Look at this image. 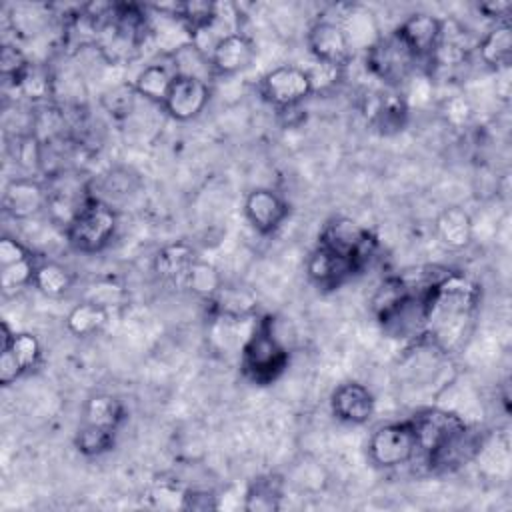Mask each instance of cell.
<instances>
[{
	"label": "cell",
	"mask_w": 512,
	"mask_h": 512,
	"mask_svg": "<svg viewBox=\"0 0 512 512\" xmlns=\"http://www.w3.org/2000/svg\"><path fill=\"white\" fill-rule=\"evenodd\" d=\"M288 364V352L272 332V320L262 318L254 324L240 350V368L254 384L274 382Z\"/></svg>",
	"instance_id": "1"
},
{
	"label": "cell",
	"mask_w": 512,
	"mask_h": 512,
	"mask_svg": "<svg viewBox=\"0 0 512 512\" xmlns=\"http://www.w3.org/2000/svg\"><path fill=\"white\" fill-rule=\"evenodd\" d=\"M116 232V212L102 200L90 196L66 224V238L72 248L84 254L100 252Z\"/></svg>",
	"instance_id": "2"
},
{
	"label": "cell",
	"mask_w": 512,
	"mask_h": 512,
	"mask_svg": "<svg viewBox=\"0 0 512 512\" xmlns=\"http://www.w3.org/2000/svg\"><path fill=\"white\" fill-rule=\"evenodd\" d=\"M320 246L348 258L356 270L364 268L374 256L378 240L376 236L350 218H334L320 232Z\"/></svg>",
	"instance_id": "3"
},
{
	"label": "cell",
	"mask_w": 512,
	"mask_h": 512,
	"mask_svg": "<svg viewBox=\"0 0 512 512\" xmlns=\"http://www.w3.org/2000/svg\"><path fill=\"white\" fill-rule=\"evenodd\" d=\"M416 454L418 442L410 418L376 428L368 440V456L380 468H394L406 464Z\"/></svg>",
	"instance_id": "4"
},
{
	"label": "cell",
	"mask_w": 512,
	"mask_h": 512,
	"mask_svg": "<svg viewBox=\"0 0 512 512\" xmlns=\"http://www.w3.org/2000/svg\"><path fill=\"white\" fill-rule=\"evenodd\" d=\"M416 62L418 60L394 32L386 38H378L366 50L368 70L388 84H400L406 80Z\"/></svg>",
	"instance_id": "5"
},
{
	"label": "cell",
	"mask_w": 512,
	"mask_h": 512,
	"mask_svg": "<svg viewBox=\"0 0 512 512\" xmlns=\"http://www.w3.org/2000/svg\"><path fill=\"white\" fill-rule=\"evenodd\" d=\"M314 92L310 76L300 66H278L270 70L260 82V94L276 108L300 104Z\"/></svg>",
	"instance_id": "6"
},
{
	"label": "cell",
	"mask_w": 512,
	"mask_h": 512,
	"mask_svg": "<svg viewBox=\"0 0 512 512\" xmlns=\"http://www.w3.org/2000/svg\"><path fill=\"white\" fill-rule=\"evenodd\" d=\"M410 422L416 434L418 452L424 456L434 452L438 446L468 426L458 414L440 408H424L416 412Z\"/></svg>",
	"instance_id": "7"
},
{
	"label": "cell",
	"mask_w": 512,
	"mask_h": 512,
	"mask_svg": "<svg viewBox=\"0 0 512 512\" xmlns=\"http://www.w3.org/2000/svg\"><path fill=\"white\" fill-rule=\"evenodd\" d=\"M416 60H432L444 36V22L432 14H410L394 32Z\"/></svg>",
	"instance_id": "8"
},
{
	"label": "cell",
	"mask_w": 512,
	"mask_h": 512,
	"mask_svg": "<svg viewBox=\"0 0 512 512\" xmlns=\"http://www.w3.org/2000/svg\"><path fill=\"white\" fill-rule=\"evenodd\" d=\"M308 48L316 62L342 68L352 54V44L344 32L342 24L320 20L308 30Z\"/></svg>",
	"instance_id": "9"
},
{
	"label": "cell",
	"mask_w": 512,
	"mask_h": 512,
	"mask_svg": "<svg viewBox=\"0 0 512 512\" xmlns=\"http://www.w3.org/2000/svg\"><path fill=\"white\" fill-rule=\"evenodd\" d=\"M208 100L210 86L206 80L192 76H176L162 106L172 118L186 122L196 118L206 108Z\"/></svg>",
	"instance_id": "10"
},
{
	"label": "cell",
	"mask_w": 512,
	"mask_h": 512,
	"mask_svg": "<svg viewBox=\"0 0 512 512\" xmlns=\"http://www.w3.org/2000/svg\"><path fill=\"white\" fill-rule=\"evenodd\" d=\"M256 48L252 40L240 32H230L214 42L208 52V60L214 74L230 76L248 68L254 60Z\"/></svg>",
	"instance_id": "11"
},
{
	"label": "cell",
	"mask_w": 512,
	"mask_h": 512,
	"mask_svg": "<svg viewBox=\"0 0 512 512\" xmlns=\"http://www.w3.org/2000/svg\"><path fill=\"white\" fill-rule=\"evenodd\" d=\"M484 438L480 432L466 426L462 432L446 440L442 446H438L434 452H430L426 458V464L434 472H446L456 470L462 464L470 462L482 448Z\"/></svg>",
	"instance_id": "12"
},
{
	"label": "cell",
	"mask_w": 512,
	"mask_h": 512,
	"mask_svg": "<svg viewBox=\"0 0 512 512\" xmlns=\"http://www.w3.org/2000/svg\"><path fill=\"white\" fill-rule=\"evenodd\" d=\"M244 214L260 234L276 232L288 216V204L270 188H256L246 196Z\"/></svg>",
	"instance_id": "13"
},
{
	"label": "cell",
	"mask_w": 512,
	"mask_h": 512,
	"mask_svg": "<svg viewBox=\"0 0 512 512\" xmlns=\"http://www.w3.org/2000/svg\"><path fill=\"white\" fill-rule=\"evenodd\" d=\"M332 414L350 424H364L374 414L376 400L372 392L360 382H344L340 384L330 398Z\"/></svg>",
	"instance_id": "14"
},
{
	"label": "cell",
	"mask_w": 512,
	"mask_h": 512,
	"mask_svg": "<svg viewBox=\"0 0 512 512\" xmlns=\"http://www.w3.org/2000/svg\"><path fill=\"white\" fill-rule=\"evenodd\" d=\"M48 206V190L32 178H14L4 188V208L18 220L30 218Z\"/></svg>",
	"instance_id": "15"
},
{
	"label": "cell",
	"mask_w": 512,
	"mask_h": 512,
	"mask_svg": "<svg viewBox=\"0 0 512 512\" xmlns=\"http://www.w3.org/2000/svg\"><path fill=\"white\" fill-rule=\"evenodd\" d=\"M306 272H308L310 280L314 284H318L320 288H336L358 270L354 268V264L348 258L318 244L312 250V254L308 256Z\"/></svg>",
	"instance_id": "16"
},
{
	"label": "cell",
	"mask_w": 512,
	"mask_h": 512,
	"mask_svg": "<svg viewBox=\"0 0 512 512\" xmlns=\"http://www.w3.org/2000/svg\"><path fill=\"white\" fill-rule=\"evenodd\" d=\"M436 234L440 242L452 250H462L470 244L474 226L470 214L460 206H448L444 208L436 218Z\"/></svg>",
	"instance_id": "17"
},
{
	"label": "cell",
	"mask_w": 512,
	"mask_h": 512,
	"mask_svg": "<svg viewBox=\"0 0 512 512\" xmlns=\"http://www.w3.org/2000/svg\"><path fill=\"white\" fill-rule=\"evenodd\" d=\"M478 56L494 70L508 68L512 60V26L508 22H496L480 40Z\"/></svg>",
	"instance_id": "18"
},
{
	"label": "cell",
	"mask_w": 512,
	"mask_h": 512,
	"mask_svg": "<svg viewBox=\"0 0 512 512\" xmlns=\"http://www.w3.org/2000/svg\"><path fill=\"white\" fill-rule=\"evenodd\" d=\"M198 260L194 248L186 242H174L158 250L154 258V268L160 274V278L170 282H184L186 272L190 266Z\"/></svg>",
	"instance_id": "19"
},
{
	"label": "cell",
	"mask_w": 512,
	"mask_h": 512,
	"mask_svg": "<svg viewBox=\"0 0 512 512\" xmlns=\"http://www.w3.org/2000/svg\"><path fill=\"white\" fill-rule=\"evenodd\" d=\"M176 74L172 70V66L168 64H160V62H152L148 66H144L136 78H134V90L138 96H144L146 100L164 104L166 94L174 82Z\"/></svg>",
	"instance_id": "20"
},
{
	"label": "cell",
	"mask_w": 512,
	"mask_h": 512,
	"mask_svg": "<svg viewBox=\"0 0 512 512\" xmlns=\"http://www.w3.org/2000/svg\"><path fill=\"white\" fill-rule=\"evenodd\" d=\"M214 304V310L222 318H234L244 320L254 314L256 310V298L246 290L238 286H224L216 292V296L210 300Z\"/></svg>",
	"instance_id": "21"
},
{
	"label": "cell",
	"mask_w": 512,
	"mask_h": 512,
	"mask_svg": "<svg viewBox=\"0 0 512 512\" xmlns=\"http://www.w3.org/2000/svg\"><path fill=\"white\" fill-rule=\"evenodd\" d=\"M282 482L276 476H260L250 482L244 496V510L248 512H272L280 508Z\"/></svg>",
	"instance_id": "22"
},
{
	"label": "cell",
	"mask_w": 512,
	"mask_h": 512,
	"mask_svg": "<svg viewBox=\"0 0 512 512\" xmlns=\"http://www.w3.org/2000/svg\"><path fill=\"white\" fill-rule=\"evenodd\" d=\"M106 322H108V308L92 300H84L76 304L66 316V326L76 336H92L100 332Z\"/></svg>",
	"instance_id": "23"
},
{
	"label": "cell",
	"mask_w": 512,
	"mask_h": 512,
	"mask_svg": "<svg viewBox=\"0 0 512 512\" xmlns=\"http://www.w3.org/2000/svg\"><path fill=\"white\" fill-rule=\"evenodd\" d=\"M124 404L110 394H96L84 406V422L116 430L124 420Z\"/></svg>",
	"instance_id": "24"
},
{
	"label": "cell",
	"mask_w": 512,
	"mask_h": 512,
	"mask_svg": "<svg viewBox=\"0 0 512 512\" xmlns=\"http://www.w3.org/2000/svg\"><path fill=\"white\" fill-rule=\"evenodd\" d=\"M408 106L402 94H382L376 98L372 108V120L382 132H396L402 130L406 122Z\"/></svg>",
	"instance_id": "25"
},
{
	"label": "cell",
	"mask_w": 512,
	"mask_h": 512,
	"mask_svg": "<svg viewBox=\"0 0 512 512\" xmlns=\"http://www.w3.org/2000/svg\"><path fill=\"white\" fill-rule=\"evenodd\" d=\"M182 284L186 288H190L194 294H198L200 298L212 300L216 296V292L222 288V278L212 264L198 258L186 272Z\"/></svg>",
	"instance_id": "26"
},
{
	"label": "cell",
	"mask_w": 512,
	"mask_h": 512,
	"mask_svg": "<svg viewBox=\"0 0 512 512\" xmlns=\"http://www.w3.org/2000/svg\"><path fill=\"white\" fill-rule=\"evenodd\" d=\"M114 434L116 430L112 428L84 422L74 436V444L84 456H100L114 446Z\"/></svg>",
	"instance_id": "27"
},
{
	"label": "cell",
	"mask_w": 512,
	"mask_h": 512,
	"mask_svg": "<svg viewBox=\"0 0 512 512\" xmlns=\"http://www.w3.org/2000/svg\"><path fill=\"white\" fill-rule=\"evenodd\" d=\"M42 294L46 296H62L70 284H72V276L70 272L62 266V264H56V262H42L36 266V272H34V282H32Z\"/></svg>",
	"instance_id": "28"
},
{
	"label": "cell",
	"mask_w": 512,
	"mask_h": 512,
	"mask_svg": "<svg viewBox=\"0 0 512 512\" xmlns=\"http://www.w3.org/2000/svg\"><path fill=\"white\" fill-rule=\"evenodd\" d=\"M0 350H8L12 354V358L18 362L22 372L34 368L42 354V346H40L38 338L30 332H14L12 340L6 346H2Z\"/></svg>",
	"instance_id": "29"
},
{
	"label": "cell",
	"mask_w": 512,
	"mask_h": 512,
	"mask_svg": "<svg viewBox=\"0 0 512 512\" xmlns=\"http://www.w3.org/2000/svg\"><path fill=\"white\" fill-rule=\"evenodd\" d=\"M34 258L10 264V266H2L0 268V284L4 288V292H12L18 288H26L34 282V272H36Z\"/></svg>",
	"instance_id": "30"
},
{
	"label": "cell",
	"mask_w": 512,
	"mask_h": 512,
	"mask_svg": "<svg viewBox=\"0 0 512 512\" xmlns=\"http://www.w3.org/2000/svg\"><path fill=\"white\" fill-rule=\"evenodd\" d=\"M28 60L26 56L22 54L20 48L12 46V44H4L2 46V52H0V70H2V76L6 80H12L14 86H18L22 74L26 72L28 68Z\"/></svg>",
	"instance_id": "31"
},
{
	"label": "cell",
	"mask_w": 512,
	"mask_h": 512,
	"mask_svg": "<svg viewBox=\"0 0 512 512\" xmlns=\"http://www.w3.org/2000/svg\"><path fill=\"white\" fill-rule=\"evenodd\" d=\"M134 86L128 84H118L114 88H110L104 96H102V104L106 106V110L114 116H126L132 110L134 104Z\"/></svg>",
	"instance_id": "32"
},
{
	"label": "cell",
	"mask_w": 512,
	"mask_h": 512,
	"mask_svg": "<svg viewBox=\"0 0 512 512\" xmlns=\"http://www.w3.org/2000/svg\"><path fill=\"white\" fill-rule=\"evenodd\" d=\"M28 258H32L30 250L22 242H18L16 238L4 236L0 240V268L22 262V260H28Z\"/></svg>",
	"instance_id": "33"
},
{
	"label": "cell",
	"mask_w": 512,
	"mask_h": 512,
	"mask_svg": "<svg viewBox=\"0 0 512 512\" xmlns=\"http://www.w3.org/2000/svg\"><path fill=\"white\" fill-rule=\"evenodd\" d=\"M216 496L212 492H202V490H186L182 494V508L186 510H208V508H218Z\"/></svg>",
	"instance_id": "34"
},
{
	"label": "cell",
	"mask_w": 512,
	"mask_h": 512,
	"mask_svg": "<svg viewBox=\"0 0 512 512\" xmlns=\"http://www.w3.org/2000/svg\"><path fill=\"white\" fill-rule=\"evenodd\" d=\"M478 10L486 16L492 18L496 22H508V14L512 10V4L506 0H490V2H482L478 4Z\"/></svg>",
	"instance_id": "35"
}]
</instances>
